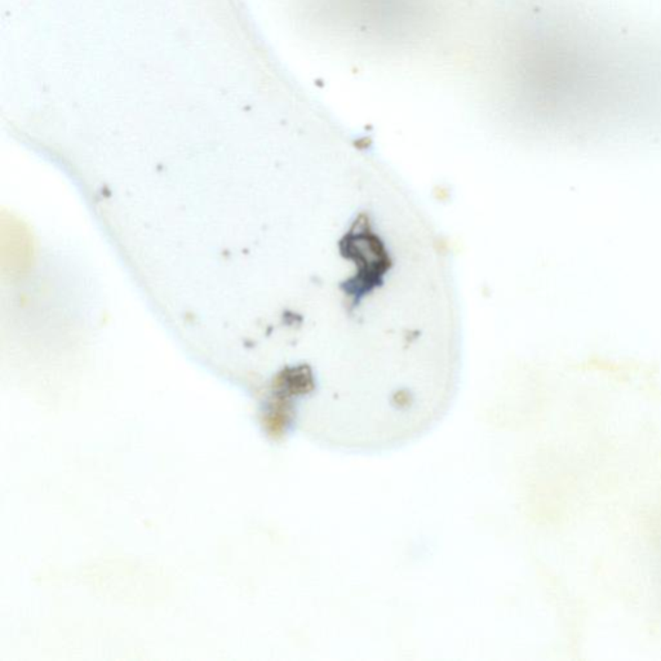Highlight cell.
Returning a JSON list of instances; mask_svg holds the SVG:
<instances>
[{
    "instance_id": "2",
    "label": "cell",
    "mask_w": 661,
    "mask_h": 661,
    "mask_svg": "<svg viewBox=\"0 0 661 661\" xmlns=\"http://www.w3.org/2000/svg\"><path fill=\"white\" fill-rule=\"evenodd\" d=\"M315 18L371 43L414 42L434 22V0H313Z\"/></svg>"
},
{
    "instance_id": "1",
    "label": "cell",
    "mask_w": 661,
    "mask_h": 661,
    "mask_svg": "<svg viewBox=\"0 0 661 661\" xmlns=\"http://www.w3.org/2000/svg\"><path fill=\"white\" fill-rule=\"evenodd\" d=\"M501 44L496 83L553 135L577 147L661 138L659 51L588 22L579 9H542Z\"/></svg>"
}]
</instances>
